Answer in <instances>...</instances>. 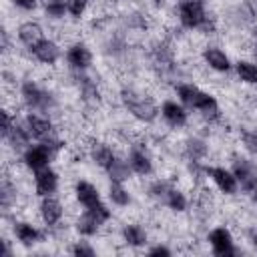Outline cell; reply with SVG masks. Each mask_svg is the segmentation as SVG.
I'll list each match as a JSON object with an SVG mask.
<instances>
[{"label":"cell","mask_w":257,"mask_h":257,"mask_svg":"<svg viewBox=\"0 0 257 257\" xmlns=\"http://www.w3.org/2000/svg\"><path fill=\"white\" fill-rule=\"evenodd\" d=\"M0 48H2V56L6 58L8 54H10V50H12V46H10V30L8 28H2V44H0Z\"/></svg>","instance_id":"obj_39"},{"label":"cell","mask_w":257,"mask_h":257,"mask_svg":"<svg viewBox=\"0 0 257 257\" xmlns=\"http://www.w3.org/2000/svg\"><path fill=\"white\" fill-rule=\"evenodd\" d=\"M104 175H106L108 181H122V183H126V181L133 177V171H131V167H128L126 157L120 155V157L114 161V165H112Z\"/></svg>","instance_id":"obj_33"},{"label":"cell","mask_w":257,"mask_h":257,"mask_svg":"<svg viewBox=\"0 0 257 257\" xmlns=\"http://www.w3.org/2000/svg\"><path fill=\"white\" fill-rule=\"evenodd\" d=\"M106 197H108L110 205H114L118 209H126L133 203V193L126 187V183H122V181H108Z\"/></svg>","instance_id":"obj_30"},{"label":"cell","mask_w":257,"mask_h":257,"mask_svg":"<svg viewBox=\"0 0 257 257\" xmlns=\"http://www.w3.org/2000/svg\"><path fill=\"white\" fill-rule=\"evenodd\" d=\"M10 4L22 12H34L40 4V0H10Z\"/></svg>","instance_id":"obj_38"},{"label":"cell","mask_w":257,"mask_h":257,"mask_svg":"<svg viewBox=\"0 0 257 257\" xmlns=\"http://www.w3.org/2000/svg\"><path fill=\"white\" fill-rule=\"evenodd\" d=\"M159 108H161V120L173 131L185 128L191 120V110L177 98H165L159 104Z\"/></svg>","instance_id":"obj_15"},{"label":"cell","mask_w":257,"mask_h":257,"mask_svg":"<svg viewBox=\"0 0 257 257\" xmlns=\"http://www.w3.org/2000/svg\"><path fill=\"white\" fill-rule=\"evenodd\" d=\"M201 62L215 74H229L235 60H231L229 52L223 50L219 44H205L201 48Z\"/></svg>","instance_id":"obj_16"},{"label":"cell","mask_w":257,"mask_h":257,"mask_svg":"<svg viewBox=\"0 0 257 257\" xmlns=\"http://www.w3.org/2000/svg\"><path fill=\"white\" fill-rule=\"evenodd\" d=\"M14 38L18 40L20 46H24L28 50V48H32L34 44H38L44 38V28L36 20H22L14 28Z\"/></svg>","instance_id":"obj_25"},{"label":"cell","mask_w":257,"mask_h":257,"mask_svg":"<svg viewBox=\"0 0 257 257\" xmlns=\"http://www.w3.org/2000/svg\"><path fill=\"white\" fill-rule=\"evenodd\" d=\"M249 197H251V203L257 207V189H255V191H251V193H249Z\"/></svg>","instance_id":"obj_44"},{"label":"cell","mask_w":257,"mask_h":257,"mask_svg":"<svg viewBox=\"0 0 257 257\" xmlns=\"http://www.w3.org/2000/svg\"><path fill=\"white\" fill-rule=\"evenodd\" d=\"M28 54H30V58L34 62L52 68V66H56L60 62V58L64 56V50H62V46H60L58 40H54L50 36H44L38 44H34L32 48H28Z\"/></svg>","instance_id":"obj_14"},{"label":"cell","mask_w":257,"mask_h":257,"mask_svg":"<svg viewBox=\"0 0 257 257\" xmlns=\"http://www.w3.org/2000/svg\"><path fill=\"white\" fill-rule=\"evenodd\" d=\"M211 153L209 141L201 135H189L181 145V155L187 163H205Z\"/></svg>","instance_id":"obj_20"},{"label":"cell","mask_w":257,"mask_h":257,"mask_svg":"<svg viewBox=\"0 0 257 257\" xmlns=\"http://www.w3.org/2000/svg\"><path fill=\"white\" fill-rule=\"evenodd\" d=\"M68 253L70 255H76V257H94L96 255V247L88 239L78 237L76 241H72L68 245Z\"/></svg>","instance_id":"obj_35"},{"label":"cell","mask_w":257,"mask_h":257,"mask_svg":"<svg viewBox=\"0 0 257 257\" xmlns=\"http://www.w3.org/2000/svg\"><path fill=\"white\" fill-rule=\"evenodd\" d=\"M72 197H74L76 205L82 207V209L94 207V205H98V203L102 201V193H100L98 185H94V183L88 181V179H76V181H74Z\"/></svg>","instance_id":"obj_22"},{"label":"cell","mask_w":257,"mask_h":257,"mask_svg":"<svg viewBox=\"0 0 257 257\" xmlns=\"http://www.w3.org/2000/svg\"><path fill=\"white\" fill-rule=\"evenodd\" d=\"M18 98L26 110L42 114H52L60 106L58 94L50 86L40 84L34 76H26L18 82Z\"/></svg>","instance_id":"obj_3"},{"label":"cell","mask_w":257,"mask_h":257,"mask_svg":"<svg viewBox=\"0 0 257 257\" xmlns=\"http://www.w3.org/2000/svg\"><path fill=\"white\" fill-rule=\"evenodd\" d=\"M68 74H70V84L74 86L80 102L88 108H98L104 100V94L98 80L90 74V70H68Z\"/></svg>","instance_id":"obj_5"},{"label":"cell","mask_w":257,"mask_h":257,"mask_svg":"<svg viewBox=\"0 0 257 257\" xmlns=\"http://www.w3.org/2000/svg\"><path fill=\"white\" fill-rule=\"evenodd\" d=\"M18 187H16V181L4 173L2 175V181H0V207H2V215L4 219H8V215L12 211H16V205H18Z\"/></svg>","instance_id":"obj_26"},{"label":"cell","mask_w":257,"mask_h":257,"mask_svg":"<svg viewBox=\"0 0 257 257\" xmlns=\"http://www.w3.org/2000/svg\"><path fill=\"white\" fill-rule=\"evenodd\" d=\"M54 157H56V153H54L48 145H44V143H40V141H32V143L18 155L20 165H22L28 173H34V171H38V169H44V167L52 165Z\"/></svg>","instance_id":"obj_8"},{"label":"cell","mask_w":257,"mask_h":257,"mask_svg":"<svg viewBox=\"0 0 257 257\" xmlns=\"http://www.w3.org/2000/svg\"><path fill=\"white\" fill-rule=\"evenodd\" d=\"M247 241H249V245L253 247V251H257V227L249 231V235H247Z\"/></svg>","instance_id":"obj_41"},{"label":"cell","mask_w":257,"mask_h":257,"mask_svg":"<svg viewBox=\"0 0 257 257\" xmlns=\"http://www.w3.org/2000/svg\"><path fill=\"white\" fill-rule=\"evenodd\" d=\"M118 102L124 108V112H128L141 124H155L157 118L161 116L159 104L149 94L139 90L137 86H131V84L120 86L118 88Z\"/></svg>","instance_id":"obj_4"},{"label":"cell","mask_w":257,"mask_h":257,"mask_svg":"<svg viewBox=\"0 0 257 257\" xmlns=\"http://www.w3.org/2000/svg\"><path fill=\"white\" fill-rule=\"evenodd\" d=\"M36 215H38L42 227H46L48 231H54V229H58L62 225L66 209H64V203L56 195H48V197H40L38 199Z\"/></svg>","instance_id":"obj_9"},{"label":"cell","mask_w":257,"mask_h":257,"mask_svg":"<svg viewBox=\"0 0 257 257\" xmlns=\"http://www.w3.org/2000/svg\"><path fill=\"white\" fill-rule=\"evenodd\" d=\"M255 6H257V4H255Z\"/></svg>","instance_id":"obj_46"},{"label":"cell","mask_w":257,"mask_h":257,"mask_svg":"<svg viewBox=\"0 0 257 257\" xmlns=\"http://www.w3.org/2000/svg\"><path fill=\"white\" fill-rule=\"evenodd\" d=\"M12 241H14V239H10V237H6V235L2 237V245H4V249H2V257H12V255L16 253V251L12 249Z\"/></svg>","instance_id":"obj_40"},{"label":"cell","mask_w":257,"mask_h":257,"mask_svg":"<svg viewBox=\"0 0 257 257\" xmlns=\"http://www.w3.org/2000/svg\"><path fill=\"white\" fill-rule=\"evenodd\" d=\"M72 229H74V233H76L78 237L94 239V237H98V235L102 233L104 225L98 221V217H96L92 211L82 209V213L76 215V219H74V223H72Z\"/></svg>","instance_id":"obj_23"},{"label":"cell","mask_w":257,"mask_h":257,"mask_svg":"<svg viewBox=\"0 0 257 257\" xmlns=\"http://www.w3.org/2000/svg\"><path fill=\"white\" fill-rule=\"evenodd\" d=\"M239 143L245 149L247 155L257 157V128L253 126H241L239 128Z\"/></svg>","instance_id":"obj_34"},{"label":"cell","mask_w":257,"mask_h":257,"mask_svg":"<svg viewBox=\"0 0 257 257\" xmlns=\"http://www.w3.org/2000/svg\"><path fill=\"white\" fill-rule=\"evenodd\" d=\"M165 209H169L171 213H175V215H183V213H187L189 211V205H191V201H189V197H187V193L179 187V185H171V189L167 191V195H165V199H163V203H161Z\"/></svg>","instance_id":"obj_27"},{"label":"cell","mask_w":257,"mask_h":257,"mask_svg":"<svg viewBox=\"0 0 257 257\" xmlns=\"http://www.w3.org/2000/svg\"><path fill=\"white\" fill-rule=\"evenodd\" d=\"M205 177L215 185V189L225 195V197H235L241 189H239V181L233 175L231 167L225 165H209L205 163Z\"/></svg>","instance_id":"obj_11"},{"label":"cell","mask_w":257,"mask_h":257,"mask_svg":"<svg viewBox=\"0 0 257 257\" xmlns=\"http://www.w3.org/2000/svg\"><path fill=\"white\" fill-rule=\"evenodd\" d=\"M10 235L14 239V243H18L24 249H34L36 245L44 243L48 237V229L46 227H38L36 223L28 221V219H12L10 225Z\"/></svg>","instance_id":"obj_6"},{"label":"cell","mask_w":257,"mask_h":257,"mask_svg":"<svg viewBox=\"0 0 257 257\" xmlns=\"http://www.w3.org/2000/svg\"><path fill=\"white\" fill-rule=\"evenodd\" d=\"M40 4H42V12H44L46 20L60 22V20H64L68 16L66 0H40Z\"/></svg>","instance_id":"obj_31"},{"label":"cell","mask_w":257,"mask_h":257,"mask_svg":"<svg viewBox=\"0 0 257 257\" xmlns=\"http://www.w3.org/2000/svg\"><path fill=\"white\" fill-rule=\"evenodd\" d=\"M32 187H34V195L38 199L48 197V195H56L60 189V173L52 165L38 169L32 173Z\"/></svg>","instance_id":"obj_18"},{"label":"cell","mask_w":257,"mask_h":257,"mask_svg":"<svg viewBox=\"0 0 257 257\" xmlns=\"http://www.w3.org/2000/svg\"><path fill=\"white\" fill-rule=\"evenodd\" d=\"M124 157H126L128 167H131L135 177H143L145 179V177H151L155 173V159H153V155H151L147 145H143V143L128 145Z\"/></svg>","instance_id":"obj_13"},{"label":"cell","mask_w":257,"mask_h":257,"mask_svg":"<svg viewBox=\"0 0 257 257\" xmlns=\"http://www.w3.org/2000/svg\"><path fill=\"white\" fill-rule=\"evenodd\" d=\"M90 8L88 0H66V10L72 20H82Z\"/></svg>","instance_id":"obj_36"},{"label":"cell","mask_w":257,"mask_h":257,"mask_svg":"<svg viewBox=\"0 0 257 257\" xmlns=\"http://www.w3.org/2000/svg\"><path fill=\"white\" fill-rule=\"evenodd\" d=\"M145 253L153 255V257H169V255H173V249L169 245H165V243H155V245H149L145 249Z\"/></svg>","instance_id":"obj_37"},{"label":"cell","mask_w":257,"mask_h":257,"mask_svg":"<svg viewBox=\"0 0 257 257\" xmlns=\"http://www.w3.org/2000/svg\"><path fill=\"white\" fill-rule=\"evenodd\" d=\"M233 72L241 84L257 86V60L255 58H237L233 62Z\"/></svg>","instance_id":"obj_29"},{"label":"cell","mask_w":257,"mask_h":257,"mask_svg":"<svg viewBox=\"0 0 257 257\" xmlns=\"http://www.w3.org/2000/svg\"><path fill=\"white\" fill-rule=\"evenodd\" d=\"M64 60H66L68 70H90L94 66V52L86 40L76 38L66 44Z\"/></svg>","instance_id":"obj_10"},{"label":"cell","mask_w":257,"mask_h":257,"mask_svg":"<svg viewBox=\"0 0 257 257\" xmlns=\"http://www.w3.org/2000/svg\"><path fill=\"white\" fill-rule=\"evenodd\" d=\"M88 2H96V0H88Z\"/></svg>","instance_id":"obj_45"},{"label":"cell","mask_w":257,"mask_h":257,"mask_svg":"<svg viewBox=\"0 0 257 257\" xmlns=\"http://www.w3.org/2000/svg\"><path fill=\"white\" fill-rule=\"evenodd\" d=\"M120 241L128 249H147L149 247V231L137 221H126L120 227Z\"/></svg>","instance_id":"obj_24"},{"label":"cell","mask_w":257,"mask_h":257,"mask_svg":"<svg viewBox=\"0 0 257 257\" xmlns=\"http://www.w3.org/2000/svg\"><path fill=\"white\" fill-rule=\"evenodd\" d=\"M251 54H253V58L257 60V34H255V38H253V42H251Z\"/></svg>","instance_id":"obj_43"},{"label":"cell","mask_w":257,"mask_h":257,"mask_svg":"<svg viewBox=\"0 0 257 257\" xmlns=\"http://www.w3.org/2000/svg\"><path fill=\"white\" fill-rule=\"evenodd\" d=\"M205 241H207L211 253L217 255V257H231V255H239L241 253V249L237 247L233 231L229 227H225V225H217V227L209 229Z\"/></svg>","instance_id":"obj_7"},{"label":"cell","mask_w":257,"mask_h":257,"mask_svg":"<svg viewBox=\"0 0 257 257\" xmlns=\"http://www.w3.org/2000/svg\"><path fill=\"white\" fill-rule=\"evenodd\" d=\"M22 118H24V124L28 126V131H30L34 141H46V139L58 135V128H56V124H54L50 114L26 110V114Z\"/></svg>","instance_id":"obj_17"},{"label":"cell","mask_w":257,"mask_h":257,"mask_svg":"<svg viewBox=\"0 0 257 257\" xmlns=\"http://www.w3.org/2000/svg\"><path fill=\"white\" fill-rule=\"evenodd\" d=\"M2 141H4L6 149H10L14 155H20L34 139H32L28 126L24 124V118H16V122L2 135Z\"/></svg>","instance_id":"obj_19"},{"label":"cell","mask_w":257,"mask_h":257,"mask_svg":"<svg viewBox=\"0 0 257 257\" xmlns=\"http://www.w3.org/2000/svg\"><path fill=\"white\" fill-rule=\"evenodd\" d=\"M118 24L128 34L131 32H147V28H149V16H147V12L137 10V8L135 10H126V12L120 14Z\"/></svg>","instance_id":"obj_28"},{"label":"cell","mask_w":257,"mask_h":257,"mask_svg":"<svg viewBox=\"0 0 257 257\" xmlns=\"http://www.w3.org/2000/svg\"><path fill=\"white\" fill-rule=\"evenodd\" d=\"M120 157V153L106 141H92L88 145V159L98 167L102 169L104 173L114 165V161Z\"/></svg>","instance_id":"obj_21"},{"label":"cell","mask_w":257,"mask_h":257,"mask_svg":"<svg viewBox=\"0 0 257 257\" xmlns=\"http://www.w3.org/2000/svg\"><path fill=\"white\" fill-rule=\"evenodd\" d=\"M231 171L239 181V189L243 193H251L257 189V161L245 155H233L231 157Z\"/></svg>","instance_id":"obj_12"},{"label":"cell","mask_w":257,"mask_h":257,"mask_svg":"<svg viewBox=\"0 0 257 257\" xmlns=\"http://www.w3.org/2000/svg\"><path fill=\"white\" fill-rule=\"evenodd\" d=\"M175 18L181 30L199 32L205 36H213L217 32V18L209 12L205 0H177Z\"/></svg>","instance_id":"obj_2"},{"label":"cell","mask_w":257,"mask_h":257,"mask_svg":"<svg viewBox=\"0 0 257 257\" xmlns=\"http://www.w3.org/2000/svg\"><path fill=\"white\" fill-rule=\"evenodd\" d=\"M171 185H173V181L171 179H165V177H157V179H153L149 185H147V197L151 199V201H155V203H163V199H165V195H167V191L171 189Z\"/></svg>","instance_id":"obj_32"},{"label":"cell","mask_w":257,"mask_h":257,"mask_svg":"<svg viewBox=\"0 0 257 257\" xmlns=\"http://www.w3.org/2000/svg\"><path fill=\"white\" fill-rule=\"evenodd\" d=\"M175 96L179 102H183L191 112L195 110L207 124H215L223 118V110H221V104H219V98L201 88L199 84L191 82V80H179L175 82Z\"/></svg>","instance_id":"obj_1"},{"label":"cell","mask_w":257,"mask_h":257,"mask_svg":"<svg viewBox=\"0 0 257 257\" xmlns=\"http://www.w3.org/2000/svg\"><path fill=\"white\" fill-rule=\"evenodd\" d=\"M151 6H155V8H163L165 4H167V0H147Z\"/></svg>","instance_id":"obj_42"}]
</instances>
